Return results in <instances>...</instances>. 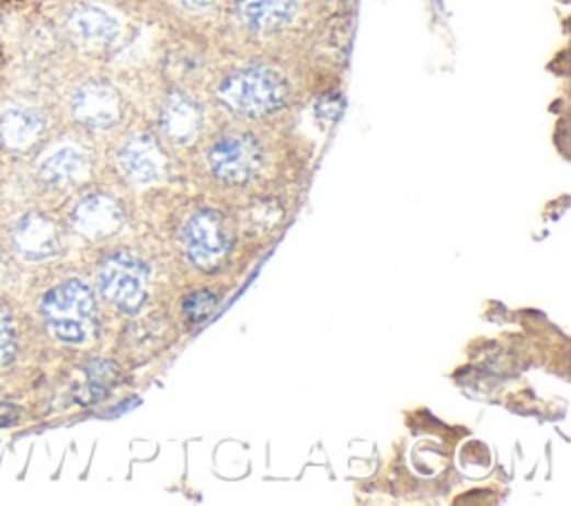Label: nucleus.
Returning a JSON list of instances; mask_svg holds the SVG:
<instances>
[{
	"label": "nucleus",
	"mask_w": 571,
	"mask_h": 506,
	"mask_svg": "<svg viewBox=\"0 0 571 506\" xmlns=\"http://www.w3.org/2000/svg\"><path fill=\"white\" fill-rule=\"evenodd\" d=\"M159 123L168 139L183 146L199 135L202 123H204V112L195 99H190L183 92H174L163 103Z\"/></svg>",
	"instance_id": "nucleus-10"
},
{
	"label": "nucleus",
	"mask_w": 571,
	"mask_h": 506,
	"mask_svg": "<svg viewBox=\"0 0 571 506\" xmlns=\"http://www.w3.org/2000/svg\"><path fill=\"white\" fill-rule=\"evenodd\" d=\"M41 174L45 181L54 185H75L88 179L90 174V159L83 150L66 146L52 152L45 163L41 165Z\"/></svg>",
	"instance_id": "nucleus-13"
},
{
	"label": "nucleus",
	"mask_w": 571,
	"mask_h": 506,
	"mask_svg": "<svg viewBox=\"0 0 571 506\" xmlns=\"http://www.w3.org/2000/svg\"><path fill=\"white\" fill-rule=\"evenodd\" d=\"M118 366L105 359H94L85 366V384L77 389V402L83 406L96 404L116 387L118 382Z\"/></svg>",
	"instance_id": "nucleus-15"
},
{
	"label": "nucleus",
	"mask_w": 571,
	"mask_h": 506,
	"mask_svg": "<svg viewBox=\"0 0 571 506\" xmlns=\"http://www.w3.org/2000/svg\"><path fill=\"white\" fill-rule=\"evenodd\" d=\"M148 279L150 271L144 260L130 255V252H118L103 262L99 273L101 292L121 310L128 314H137L148 299Z\"/></svg>",
	"instance_id": "nucleus-4"
},
{
	"label": "nucleus",
	"mask_w": 571,
	"mask_h": 506,
	"mask_svg": "<svg viewBox=\"0 0 571 506\" xmlns=\"http://www.w3.org/2000/svg\"><path fill=\"white\" fill-rule=\"evenodd\" d=\"M16 417H19L16 406L5 404V402H0V426H10L12 422H16Z\"/></svg>",
	"instance_id": "nucleus-18"
},
{
	"label": "nucleus",
	"mask_w": 571,
	"mask_h": 506,
	"mask_svg": "<svg viewBox=\"0 0 571 506\" xmlns=\"http://www.w3.org/2000/svg\"><path fill=\"white\" fill-rule=\"evenodd\" d=\"M41 310L52 335L66 344H85L96 331L94 295L79 279L52 288L43 297Z\"/></svg>",
	"instance_id": "nucleus-1"
},
{
	"label": "nucleus",
	"mask_w": 571,
	"mask_h": 506,
	"mask_svg": "<svg viewBox=\"0 0 571 506\" xmlns=\"http://www.w3.org/2000/svg\"><path fill=\"white\" fill-rule=\"evenodd\" d=\"M45 130V118L34 110H12L0 118V139L12 150H27Z\"/></svg>",
	"instance_id": "nucleus-14"
},
{
	"label": "nucleus",
	"mask_w": 571,
	"mask_h": 506,
	"mask_svg": "<svg viewBox=\"0 0 571 506\" xmlns=\"http://www.w3.org/2000/svg\"><path fill=\"white\" fill-rule=\"evenodd\" d=\"M297 10V0H235V12L255 32H273L286 25Z\"/></svg>",
	"instance_id": "nucleus-11"
},
{
	"label": "nucleus",
	"mask_w": 571,
	"mask_h": 506,
	"mask_svg": "<svg viewBox=\"0 0 571 506\" xmlns=\"http://www.w3.org/2000/svg\"><path fill=\"white\" fill-rule=\"evenodd\" d=\"M72 223L88 239H107L123 228V210L116 199L94 195L75 208Z\"/></svg>",
	"instance_id": "nucleus-9"
},
{
	"label": "nucleus",
	"mask_w": 571,
	"mask_h": 506,
	"mask_svg": "<svg viewBox=\"0 0 571 506\" xmlns=\"http://www.w3.org/2000/svg\"><path fill=\"white\" fill-rule=\"evenodd\" d=\"M176 3L185 10H193V12H199V10H208L210 5H215L217 0H176Z\"/></svg>",
	"instance_id": "nucleus-19"
},
{
	"label": "nucleus",
	"mask_w": 571,
	"mask_h": 506,
	"mask_svg": "<svg viewBox=\"0 0 571 506\" xmlns=\"http://www.w3.org/2000/svg\"><path fill=\"white\" fill-rule=\"evenodd\" d=\"M14 245L25 260H49L60 250V232L49 217L30 212L14 228Z\"/></svg>",
	"instance_id": "nucleus-8"
},
{
	"label": "nucleus",
	"mask_w": 571,
	"mask_h": 506,
	"mask_svg": "<svg viewBox=\"0 0 571 506\" xmlns=\"http://www.w3.org/2000/svg\"><path fill=\"white\" fill-rule=\"evenodd\" d=\"M264 152L255 137L232 135L224 137L208 150V165L213 174L226 183H248L262 170Z\"/></svg>",
	"instance_id": "nucleus-5"
},
{
	"label": "nucleus",
	"mask_w": 571,
	"mask_h": 506,
	"mask_svg": "<svg viewBox=\"0 0 571 506\" xmlns=\"http://www.w3.org/2000/svg\"><path fill=\"white\" fill-rule=\"evenodd\" d=\"M68 27L79 43L90 47H105L118 36V21L96 5H83L75 10Z\"/></svg>",
	"instance_id": "nucleus-12"
},
{
	"label": "nucleus",
	"mask_w": 571,
	"mask_h": 506,
	"mask_svg": "<svg viewBox=\"0 0 571 506\" xmlns=\"http://www.w3.org/2000/svg\"><path fill=\"white\" fill-rule=\"evenodd\" d=\"M14 326H12V318L10 312L0 306V366L8 364L14 357Z\"/></svg>",
	"instance_id": "nucleus-17"
},
{
	"label": "nucleus",
	"mask_w": 571,
	"mask_h": 506,
	"mask_svg": "<svg viewBox=\"0 0 571 506\" xmlns=\"http://www.w3.org/2000/svg\"><path fill=\"white\" fill-rule=\"evenodd\" d=\"M217 308V295L210 290H197L187 295L181 303L183 318L193 324H204Z\"/></svg>",
	"instance_id": "nucleus-16"
},
{
	"label": "nucleus",
	"mask_w": 571,
	"mask_h": 506,
	"mask_svg": "<svg viewBox=\"0 0 571 506\" xmlns=\"http://www.w3.org/2000/svg\"><path fill=\"white\" fill-rule=\"evenodd\" d=\"M183 245L187 260L204 273H215L226 266L232 252V232L228 221L217 210H202L183 228Z\"/></svg>",
	"instance_id": "nucleus-3"
},
{
	"label": "nucleus",
	"mask_w": 571,
	"mask_h": 506,
	"mask_svg": "<svg viewBox=\"0 0 571 506\" xmlns=\"http://www.w3.org/2000/svg\"><path fill=\"white\" fill-rule=\"evenodd\" d=\"M72 114L88 128H110L121 116V99L116 90L107 83H85L77 90L72 99Z\"/></svg>",
	"instance_id": "nucleus-7"
},
{
	"label": "nucleus",
	"mask_w": 571,
	"mask_h": 506,
	"mask_svg": "<svg viewBox=\"0 0 571 506\" xmlns=\"http://www.w3.org/2000/svg\"><path fill=\"white\" fill-rule=\"evenodd\" d=\"M118 165L125 176L141 185L159 181L168 170L165 154L150 135H137L125 141L118 150Z\"/></svg>",
	"instance_id": "nucleus-6"
},
{
	"label": "nucleus",
	"mask_w": 571,
	"mask_h": 506,
	"mask_svg": "<svg viewBox=\"0 0 571 506\" xmlns=\"http://www.w3.org/2000/svg\"><path fill=\"white\" fill-rule=\"evenodd\" d=\"M221 103L235 114L248 118H262L279 112L288 99L286 79L262 66L243 68L230 74L217 90Z\"/></svg>",
	"instance_id": "nucleus-2"
}]
</instances>
